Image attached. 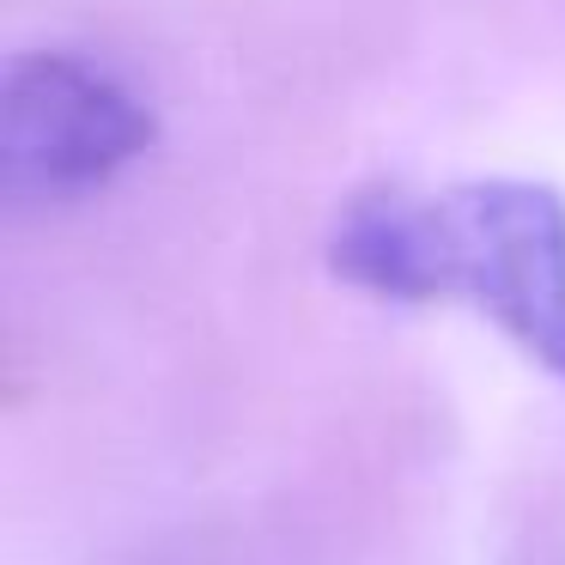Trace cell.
<instances>
[{
    "label": "cell",
    "instance_id": "1",
    "mask_svg": "<svg viewBox=\"0 0 565 565\" xmlns=\"http://www.w3.org/2000/svg\"><path fill=\"white\" fill-rule=\"evenodd\" d=\"M329 268L390 305H475L565 377V201L547 183H371L334 213Z\"/></svg>",
    "mask_w": 565,
    "mask_h": 565
},
{
    "label": "cell",
    "instance_id": "2",
    "mask_svg": "<svg viewBox=\"0 0 565 565\" xmlns=\"http://www.w3.org/2000/svg\"><path fill=\"white\" fill-rule=\"evenodd\" d=\"M152 140H159L152 104L92 55L31 50L7 74L0 177L13 207H67L98 195Z\"/></svg>",
    "mask_w": 565,
    "mask_h": 565
}]
</instances>
